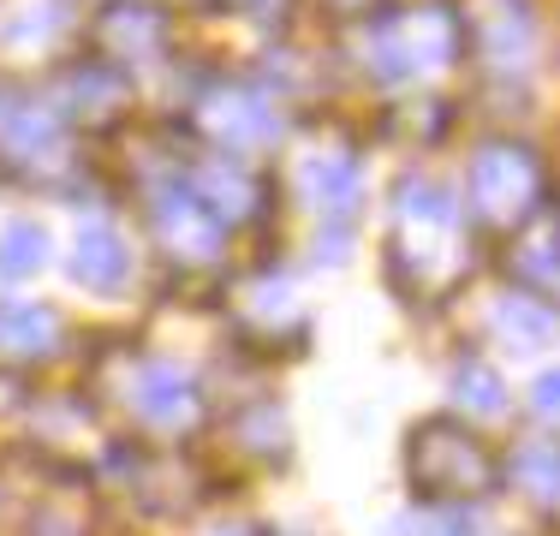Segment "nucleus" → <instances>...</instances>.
Here are the masks:
<instances>
[{"instance_id": "f257e3e1", "label": "nucleus", "mask_w": 560, "mask_h": 536, "mask_svg": "<svg viewBox=\"0 0 560 536\" xmlns=\"http://www.w3.org/2000/svg\"><path fill=\"white\" fill-rule=\"evenodd\" d=\"M7 245H12V250H0V263H7V268H24L31 257L43 263V233H31V226H12Z\"/></svg>"}]
</instances>
